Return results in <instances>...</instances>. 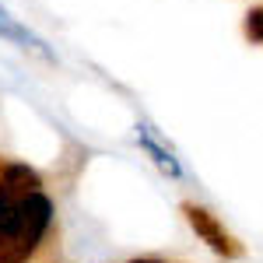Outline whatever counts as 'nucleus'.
I'll use <instances>...</instances> for the list:
<instances>
[{"instance_id":"obj_1","label":"nucleus","mask_w":263,"mask_h":263,"mask_svg":"<svg viewBox=\"0 0 263 263\" xmlns=\"http://www.w3.org/2000/svg\"><path fill=\"white\" fill-rule=\"evenodd\" d=\"M53 228V200L35 168L0 165V263H28Z\"/></svg>"},{"instance_id":"obj_2","label":"nucleus","mask_w":263,"mask_h":263,"mask_svg":"<svg viewBox=\"0 0 263 263\" xmlns=\"http://www.w3.org/2000/svg\"><path fill=\"white\" fill-rule=\"evenodd\" d=\"M182 214H186V221H190V228L197 232V239L200 242H207L218 256H224V260H239V256H246L242 242L224 228L207 207H197V203H182Z\"/></svg>"},{"instance_id":"obj_3","label":"nucleus","mask_w":263,"mask_h":263,"mask_svg":"<svg viewBox=\"0 0 263 263\" xmlns=\"http://www.w3.org/2000/svg\"><path fill=\"white\" fill-rule=\"evenodd\" d=\"M0 35H4V39H11V42H18L21 49H35L39 57H46V60H49V49H46V42L35 39V35H32V32H28L21 21L11 18L4 7H0Z\"/></svg>"},{"instance_id":"obj_4","label":"nucleus","mask_w":263,"mask_h":263,"mask_svg":"<svg viewBox=\"0 0 263 263\" xmlns=\"http://www.w3.org/2000/svg\"><path fill=\"white\" fill-rule=\"evenodd\" d=\"M246 35L249 42H263V7H253L246 14Z\"/></svg>"},{"instance_id":"obj_5","label":"nucleus","mask_w":263,"mask_h":263,"mask_svg":"<svg viewBox=\"0 0 263 263\" xmlns=\"http://www.w3.org/2000/svg\"><path fill=\"white\" fill-rule=\"evenodd\" d=\"M134 263H162V260H134Z\"/></svg>"}]
</instances>
